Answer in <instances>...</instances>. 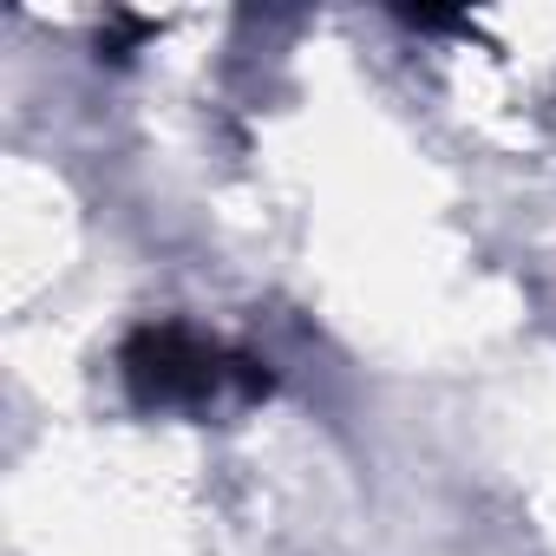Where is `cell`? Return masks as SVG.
<instances>
[{
  "label": "cell",
  "instance_id": "1",
  "mask_svg": "<svg viewBox=\"0 0 556 556\" xmlns=\"http://www.w3.org/2000/svg\"><path fill=\"white\" fill-rule=\"evenodd\" d=\"M125 387L138 406L151 413H203V406H223V400H262L268 393V374L262 361L249 354H229L177 321L164 328H138L131 348H125Z\"/></svg>",
  "mask_w": 556,
  "mask_h": 556
}]
</instances>
